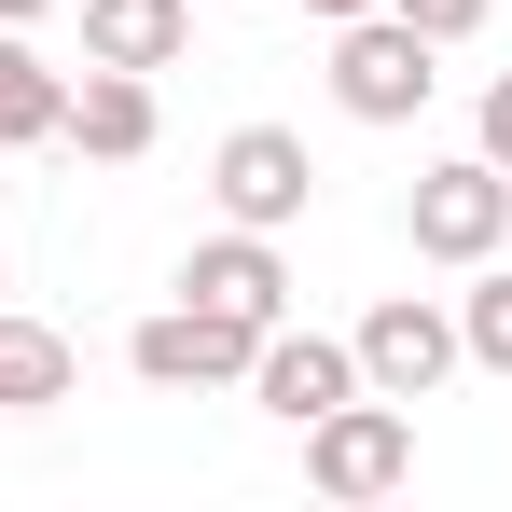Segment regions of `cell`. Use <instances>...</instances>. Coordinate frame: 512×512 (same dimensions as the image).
Returning a JSON list of instances; mask_svg holds the SVG:
<instances>
[{"label":"cell","mask_w":512,"mask_h":512,"mask_svg":"<svg viewBox=\"0 0 512 512\" xmlns=\"http://www.w3.org/2000/svg\"><path fill=\"white\" fill-rule=\"evenodd\" d=\"M346 346H360V388H374V402H429V388L457 374V319H443L429 291H388Z\"/></svg>","instance_id":"8992f818"},{"label":"cell","mask_w":512,"mask_h":512,"mask_svg":"<svg viewBox=\"0 0 512 512\" xmlns=\"http://www.w3.org/2000/svg\"><path fill=\"white\" fill-rule=\"evenodd\" d=\"M70 125V70L28 56V28H0V153H42Z\"/></svg>","instance_id":"7c38bea8"},{"label":"cell","mask_w":512,"mask_h":512,"mask_svg":"<svg viewBox=\"0 0 512 512\" xmlns=\"http://www.w3.org/2000/svg\"><path fill=\"white\" fill-rule=\"evenodd\" d=\"M457 360H485V374H512V263H499V250L471 263V305H457Z\"/></svg>","instance_id":"4fadbf2b"},{"label":"cell","mask_w":512,"mask_h":512,"mask_svg":"<svg viewBox=\"0 0 512 512\" xmlns=\"http://www.w3.org/2000/svg\"><path fill=\"white\" fill-rule=\"evenodd\" d=\"M305 14H319V28H346V14H374V0H305Z\"/></svg>","instance_id":"2e32d148"},{"label":"cell","mask_w":512,"mask_h":512,"mask_svg":"<svg viewBox=\"0 0 512 512\" xmlns=\"http://www.w3.org/2000/svg\"><path fill=\"white\" fill-rule=\"evenodd\" d=\"M194 42V0H84V56L97 70H167Z\"/></svg>","instance_id":"30bf717a"},{"label":"cell","mask_w":512,"mask_h":512,"mask_svg":"<svg viewBox=\"0 0 512 512\" xmlns=\"http://www.w3.org/2000/svg\"><path fill=\"white\" fill-rule=\"evenodd\" d=\"M70 153H97V167H139L153 139H167V111H153V70H97L84 56V84H70V125H56Z\"/></svg>","instance_id":"ba28073f"},{"label":"cell","mask_w":512,"mask_h":512,"mask_svg":"<svg viewBox=\"0 0 512 512\" xmlns=\"http://www.w3.org/2000/svg\"><path fill=\"white\" fill-rule=\"evenodd\" d=\"M28 14H56V0H0V28H28Z\"/></svg>","instance_id":"e0dca14e"},{"label":"cell","mask_w":512,"mask_h":512,"mask_svg":"<svg viewBox=\"0 0 512 512\" xmlns=\"http://www.w3.org/2000/svg\"><path fill=\"white\" fill-rule=\"evenodd\" d=\"M250 319H222V305H194V291H180V305H153V319H139V333H125V374H139V388H250Z\"/></svg>","instance_id":"7a4b0ae2"},{"label":"cell","mask_w":512,"mask_h":512,"mask_svg":"<svg viewBox=\"0 0 512 512\" xmlns=\"http://www.w3.org/2000/svg\"><path fill=\"white\" fill-rule=\"evenodd\" d=\"M388 14H402V28H429V42H471L499 0H388Z\"/></svg>","instance_id":"5bb4252c"},{"label":"cell","mask_w":512,"mask_h":512,"mask_svg":"<svg viewBox=\"0 0 512 512\" xmlns=\"http://www.w3.org/2000/svg\"><path fill=\"white\" fill-rule=\"evenodd\" d=\"M70 374H84V360H70L56 319H14V305H0V416H56Z\"/></svg>","instance_id":"8fae6325"},{"label":"cell","mask_w":512,"mask_h":512,"mask_svg":"<svg viewBox=\"0 0 512 512\" xmlns=\"http://www.w3.org/2000/svg\"><path fill=\"white\" fill-rule=\"evenodd\" d=\"M471 153H485V167H512V70L485 84V111H471Z\"/></svg>","instance_id":"9a60e30c"},{"label":"cell","mask_w":512,"mask_h":512,"mask_svg":"<svg viewBox=\"0 0 512 512\" xmlns=\"http://www.w3.org/2000/svg\"><path fill=\"white\" fill-rule=\"evenodd\" d=\"M250 402H263V416H291V429H319L333 402H360V346L291 333V319H277V333L250 346Z\"/></svg>","instance_id":"52a82bcc"},{"label":"cell","mask_w":512,"mask_h":512,"mask_svg":"<svg viewBox=\"0 0 512 512\" xmlns=\"http://www.w3.org/2000/svg\"><path fill=\"white\" fill-rule=\"evenodd\" d=\"M305 471H319V499H388L402 471H416V402H333V416L305 429Z\"/></svg>","instance_id":"3957f363"},{"label":"cell","mask_w":512,"mask_h":512,"mask_svg":"<svg viewBox=\"0 0 512 512\" xmlns=\"http://www.w3.org/2000/svg\"><path fill=\"white\" fill-rule=\"evenodd\" d=\"M429 84H443V42H429V28H402L388 0L333 28V111H346V125H416Z\"/></svg>","instance_id":"6da1fadb"},{"label":"cell","mask_w":512,"mask_h":512,"mask_svg":"<svg viewBox=\"0 0 512 512\" xmlns=\"http://www.w3.org/2000/svg\"><path fill=\"white\" fill-rule=\"evenodd\" d=\"M180 291H194V305H222V319H250V333L291 319V263H277V236H250V222H236V236H208V250L180 263Z\"/></svg>","instance_id":"9c48e42d"},{"label":"cell","mask_w":512,"mask_h":512,"mask_svg":"<svg viewBox=\"0 0 512 512\" xmlns=\"http://www.w3.org/2000/svg\"><path fill=\"white\" fill-rule=\"evenodd\" d=\"M208 194H222V222L291 236V222H305V194H319V167H305V139H291V125H236V139L208 153Z\"/></svg>","instance_id":"5b68a950"},{"label":"cell","mask_w":512,"mask_h":512,"mask_svg":"<svg viewBox=\"0 0 512 512\" xmlns=\"http://www.w3.org/2000/svg\"><path fill=\"white\" fill-rule=\"evenodd\" d=\"M402 222H416V263H485L512 236V167L457 153V167H429L416 194H402Z\"/></svg>","instance_id":"277c9868"}]
</instances>
